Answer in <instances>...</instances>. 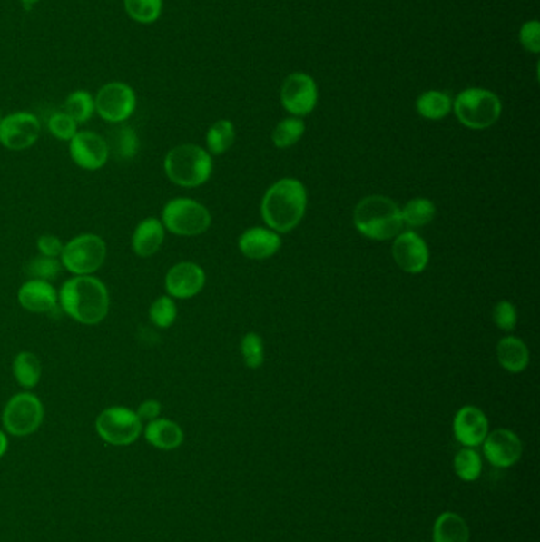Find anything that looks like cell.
I'll use <instances>...</instances> for the list:
<instances>
[{
    "label": "cell",
    "mask_w": 540,
    "mask_h": 542,
    "mask_svg": "<svg viewBox=\"0 0 540 542\" xmlns=\"http://www.w3.org/2000/svg\"><path fill=\"white\" fill-rule=\"evenodd\" d=\"M59 306L76 322L97 325L110 311V293L103 281L93 274L74 276L59 291Z\"/></svg>",
    "instance_id": "1"
},
{
    "label": "cell",
    "mask_w": 540,
    "mask_h": 542,
    "mask_svg": "<svg viewBox=\"0 0 540 542\" xmlns=\"http://www.w3.org/2000/svg\"><path fill=\"white\" fill-rule=\"evenodd\" d=\"M308 206L303 182L293 178L274 182L261 200V218L271 231L287 233L301 222Z\"/></svg>",
    "instance_id": "2"
},
{
    "label": "cell",
    "mask_w": 540,
    "mask_h": 542,
    "mask_svg": "<svg viewBox=\"0 0 540 542\" xmlns=\"http://www.w3.org/2000/svg\"><path fill=\"white\" fill-rule=\"evenodd\" d=\"M354 224L363 237L386 241L397 237L403 229L401 208L384 195H369L355 206Z\"/></svg>",
    "instance_id": "3"
},
{
    "label": "cell",
    "mask_w": 540,
    "mask_h": 542,
    "mask_svg": "<svg viewBox=\"0 0 540 542\" xmlns=\"http://www.w3.org/2000/svg\"><path fill=\"white\" fill-rule=\"evenodd\" d=\"M163 169L173 184L192 189L203 186L211 178L212 157L197 144H180L168 151Z\"/></svg>",
    "instance_id": "4"
},
{
    "label": "cell",
    "mask_w": 540,
    "mask_h": 542,
    "mask_svg": "<svg viewBox=\"0 0 540 542\" xmlns=\"http://www.w3.org/2000/svg\"><path fill=\"white\" fill-rule=\"evenodd\" d=\"M452 106L461 124L474 131H484L496 124L503 113V103L496 94L482 88L466 89L458 94Z\"/></svg>",
    "instance_id": "5"
},
{
    "label": "cell",
    "mask_w": 540,
    "mask_h": 542,
    "mask_svg": "<svg viewBox=\"0 0 540 542\" xmlns=\"http://www.w3.org/2000/svg\"><path fill=\"white\" fill-rule=\"evenodd\" d=\"M162 224L178 237H199L211 225V212L192 199H173L163 206Z\"/></svg>",
    "instance_id": "6"
},
{
    "label": "cell",
    "mask_w": 540,
    "mask_h": 542,
    "mask_svg": "<svg viewBox=\"0 0 540 542\" xmlns=\"http://www.w3.org/2000/svg\"><path fill=\"white\" fill-rule=\"evenodd\" d=\"M106 243L95 233H83L64 244L61 263L75 276L93 274L105 263Z\"/></svg>",
    "instance_id": "7"
},
{
    "label": "cell",
    "mask_w": 540,
    "mask_h": 542,
    "mask_svg": "<svg viewBox=\"0 0 540 542\" xmlns=\"http://www.w3.org/2000/svg\"><path fill=\"white\" fill-rule=\"evenodd\" d=\"M95 430L105 443L131 446L142 435L143 424L137 412L124 406H112L100 412L95 420Z\"/></svg>",
    "instance_id": "8"
},
{
    "label": "cell",
    "mask_w": 540,
    "mask_h": 542,
    "mask_svg": "<svg viewBox=\"0 0 540 542\" xmlns=\"http://www.w3.org/2000/svg\"><path fill=\"white\" fill-rule=\"evenodd\" d=\"M44 403L37 395L23 392L8 399L2 422L5 430L13 437H29L44 424Z\"/></svg>",
    "instance_id": "9"
},
{
    "label": "cell",
    "mask_w": 540,
    "mask_h": 542,
    "mask_svg": "<svg viewBox=\"0 0 540 542\" xmlns=\"http://www.w3.org/2000/svg\"><path fill=\"white\" fill-rule=\"evenodd\" d=\"M93 103L100 118L113 124H119V123H124L125 119L131 118L135 112L137 95L129 84L113 82L100 88L93 99Z\"/></svg>",
    "instance_id": "10"
},
{
    "label": "cell",
    "mask_w": 540,
    "mask_h": 542,
    "mask_svg": "<svg viewBox=\"0 0 540 542\" xmlns=\"http://www.w3.org/2000/svg\"><path fill=\"white\" fill-rule=\"evenodd\" d=\"M42 125L35 114L27 112L12 113L0 119V143L6 150L23 151L37 143Z\"/></svg>",
    "instance_id": "11"
},
{
    "label": "cell",
    "mask_w": 540,
    "mask_h": 542,
    "mask_svg": "<svg viewBox=\"0 0 540 542\" xmlns=\"http://www.w3.org/2000/svg\"><path fill=\"white\" fill-rule=\"evenodd\" d=\"M319 91L312 76L303 72H295L286 78L280 89V102L287 112L301 118L309 114L317 105Z\"/></svg>",
    "instance_id": "12"
},
{
    "label": "cell",
    "mask_w": 540,
    "mask_h": 542,
    "mask_svg": "<svg viewBox=\"0 0 540 542\" xmlns=\"http://www.w3.org/2000/svg\"><path fill=\"white\" fill-rule=\"evenodd\" d=\"M391 252L398 267L406 273H422L429 262L428 244L416 232H401L397 235Z\"/></svg>",
    "instance_id": "13"
},
{
    "label": "cell",
    "mask_w": 540,
    "mask_h": 542,
    "mask_svg": "<svg viewBox=\"0 0 540 542\" xmlns=\"http://www.w3.org/2000/svg\"><path fill=\"white\" fill-rule=\"evenodd\" d=\"M69 150L74 163L91 172L102 169L110 159L105 138L95 132H76L75 137L70 140Z\"/></svg>",
    "instance_id": "14"
},
{
    "label": "cell",
    "mask_w": 540,
    "mask_h": 542,
    "mask_svg": "<svg viewBox=\"0 0 540 542\" xmlns=\"http://www.w3.org/2000/svg\"><path fill=\"white\" fill-rule=\"evenodd\" d=\"M206 274L193 262H180L168 270L165 289L172 299H192L205 287Z\"/></svg>",
    "instance_id": "15"
},
{
    "label": "cell",
    "mask_w": 540,
    "mask_h": 542,
    "mask_svg": "<svg viewBox=\"0 0 540 542\" xmlns=\"http://www.w3.org/2000/svg\"><path fill=\"white\" fill-rule=\"evenodd\" d=\"M484 454L493 467L510 468L522 458L523 444L515 433L507 429H497L486 435Z\"/></svg>",
    "instance_id": "16"
},
{
    "label": "cell",
    "mask_w": 540,
    "mask_h": 542,
    "mask_svg": "<svg viewBox=\"0 0 540 542\" xmlns=\"http://www.w3.org/2000/svg\"><path fill=\"white\" fill-rule=\"evenodd\" d=\"M454 433L458 443L474 449L484 443L485 438L490 433V424L482 409L476 406H463L455 414Z\"/></svg>",
    "instance_id": "17"
},
{
    "label": "cell",
    "mask_w": 540,
    "mask_h": 542,
    "mask_svg": "<svg viewBox=\"0 0 540 542\" xmlns=\"http://www.w3.org/2000/svg\"><path fill=\"white\" fill-rule=\"evenodd\" d=\"M19 305L35 314H53L59 306V293L48 281H25L18 292Z\"/></svg>",
    "instance_id": "18"
},
{
    "label": "cell",
    "mask_w": 540,
    "mask_h": 542,
    "mask_svg": "<svg viewBox=\"0 0 540 542\" xmlns=\"http://www.w3.org/2000/svg\"><path fill=\"white\" fill-rule=\"evenodd\" d=\"M280 244H282V240L278 232L271 231V229H261V227L249 229L238 240L240 251L252 261L270 259L280 250Z\"/></svg>",
    "instance_id": "19"
},
{
    "label": "cell",
    "mask_w": 540,
    "mask_h": 542,
    "mask_svg": "<svg viewBox=\"0 0 540 542\" xmlns=\"http://www.w3.org/2000/svg\"><path fill=\"white\" fill-rule=\"evenodd\" d=\"M165 240V227L161 219L146 218L137 225L132 235V248L137 256L148 259L161 250Z\"/></svg>",
    "instance_id": "20"
},
{
    "label": "cell",
    "mask_w": 540,
    "mask_h": 542,
    "mask_svg": "<svg viewBox=\"0 0 540 542\" xmlns=\"http://www.w3.org/2000/svg\"><path fill=\"white\" fill-rule=\"evenodd\" d=\"M146 441L161 450L178 449L184 441L180 425L170 419H154L144 429Z\"/></svg>",
    "instance_id": "21"
},
{
    "label": "cell",
    "mask_w": 540,
    "mask_h": 542,
    "mask_svg": "<svg viewBox=\"0 0 540 542\" xmlns=\"http://www.w3.org/2000/svg\"><path fill=\"white\" fill-rule=\"evenodd\" d=\"M497 360L509 373H522L529 365V350L522 340L506 337L497 343Z\"/></svg>",
    "instance_id": "22"
},
{
    "label": "cell",
    "mask_w": 540,
    "mask_h": 542,
    "mask_svg": "<svg viewBox=\"0 0 540 542\" xmlns=\"http://www.w3.org/2000/svg\"><path fill=\"white\" fill-rule=\"evenodd\" d=\"M471 533L465 518L457 512H442L433 527V542H469Z\"/></svg>",
    "instance_id": "23"
},
{
    "label": "cell",
    "mask_w": 540,
    "mask_h": 542,
    "mask_svg": "<svg viewBox=\"0 0 540 542\" xmlns=\"http://www.w3.org/2000/svg\"><path fill=\"white\" fill-rule=\"evenodd\" d=\"M105 140L110 156L123 161V163L132 161L133 157L137 156L138 150H140L137 132L129 125H121L118 129L110 132V135Z\"/></svg>",
    "instance_id": "24"
},
{
    "label": "cell",
    "mask_w": 540,
    "mask_h": 542,
    "mask_svg": "<svg viewBox=\"0 0 540 542\" xmlns=\"http://www.w3.org/2000/svg\"><path fill=\"white\" fill-rule=\"evenodd\" d=\"M452 99L442 91H427L417 99V112L422 118L439 121L452 112Z\"/></svg>",
    "instance_id": "25"
},
{
    "label": "cell",
    "mask_w": 540,
    "mask_h": 542,
    "mask_svg": "<svg viewBox=\"0 0 540 542\" xmlns=\"http://www.w3.org/2000/svg\"><path fill=\"white\" fill-rule=\"evenodd\" d=\"M13 376L25 389H34L42 378V363L32 352H19L13 360Z\"/></svg>",
    "instance_id": "26"
},
{
    "label": "cell",
    "mask_w": 540,
    "mask_h": 542,
    "mask_svg": "<svg viewBox=\"0 0 540 542\" xmlns=\"http://www.w3.org/2000/svg\"><path fill=\"white\" fill-rule=\"evenodd\" d=\"M233 142H235V127L229 119H221L218 123H214L206 133L208 150L214 156L224 154L225 151L231 150Z\"/></svg>",
    "instance_id": "27"
},
{
    "label": "cell",
    "mask_w": 540,
    "mask_h": 542,
    "mask_svg": "<svg viewBox=\"0 0 540 542\" xmlns=\"http://www.w3.org/2000/svg\"><path fill=\"white\" fill-rule=\"evenodd\" d=\"M404 224L409 227H423L429 224L436 216V206L428 199H414L407 202L401 210Z\"/></svg>",
    "instance_id": "28"
},
{
    "label": "cell",
    "mask_w": 540,
    "mask_h": 542,
    "mask_svg": "<svg viewBox=\"0 0 540 542\" xmlns=\"http://www.w3.org/2000/svg\"><path fill=\"white\" fill-rule=\"evenodd\" d=\"M305 131L306 125L303 119L297 118V116L284 119L274 127L273 135H271L274 146H278L280 150L290 148L293 144L299 143V138L303 137Z\"/></svg>",
    "instance_id": "29"
},
{
    "label": "cell",
    "mask_w": 540,
    "mask_h": 542,
    "mask_svg": "<svg viewBox=\"0 0 540 542\" xmlns=\"http://www.w3.org/2000/svg\"><path fill=\"white\" fill-rule=\"evenodd\" d=\"M455 473L465 482H474L482 474V458L477 450L472 448H465L458 454L455 455Z\"/></svg>",
    "instance_id": "30"
},
{
    "label": "cell",
    "mask_w": 540,
    "mask_h": 542,
    "mask_svg": "<svg viewBox=\"0 0 540 542\" xmlns=\"http://www.w3.org/2000/svg\"><path fill=\"white\" fill-rule=\"evenodd\" d=\"M127 15L140 25H151L161 18L163 0H124Z\"/></svg>",
    "instance_id": "31"
},
{
    "label": "cell",
    "mask_w": 540,
    "mask_h": 542,
    "mask_svg": "<svg viewBox=\"0 0 540 542\" xmlns=\"http://www.w3.org/2000/svg\"><path fill=\"white\" fill-rule=\"evenodd\" d=\"M93 112H95L93 97L87 91H83V89L75 91V93L70 94L65 100V113L69 114L70 118L75 119L76 124L87 123L89 119L93 118Z\"/></svg>",
    "instance_id": "32"
},
{
    "label": "cell",
    "mask_w": 540,
    "mask_h": 542,
    "mask_svg": "<svg viewBox=\"0 0 540 542\" xmlns=\"http://www.w3.org/2000/svg\"><path fill=\"white\" fill-rule=\"evenodd\" d=\"M178 318V308L174 300L170 295H163L159 299L154 300V303L150 308L151 322L159 327V329H168L174 324V320Z\"/></svg>",
    "instance_id": "33"
},
{
    "label": "cell",
    "mask_w": 540,
    "mask_h": 542,
    "mask_svg": "<svg viewBox=\"0 0 540 542\" xmlns=\"http://www.w3.org/2000/svg\"><path fill=\"white\" fill-rule=\"evenodd\" d=\"M63 269V263L54 257L38 256L34 257L31 262L27 263L25 273L29 274L31 280L48 281L51 282L56 280Z\"/></svg>",
    "instance_id": "34"
},
{
    "label": "cell",
    "mask_w": 540,
    "mask_h": 542,
    "mask_svg": "<svg viewBox=\"0 0 540 542\" xmlns=\"http://www.w3.org/2000/svg\"><path fill=\"white\" fill-rule=\"evenodd\" d=\"M241 354L246 367L259 368L263 365L265 350H263V341L257 333H248L246 337L242 338Z\"/></svg>",
    "instance_id": "35"
},
{
    "label": "cell",
    "mask_w": 540,
    "mask_h": 542,
    "mask_svg": "<svg viewBox=\"0 0 540 542\" xmlns=\"http://www.w3.org/2000/svg\"><path fill=\"white\" fill-rule=\"evenodd\" d=\"M48 129L57 140L70 142L78 132V124H76L75 119L70 118L67 113L57 112L48 121Z\"/></svg>",
    "instance_id": "36"
},
{
    "label": "cell",
    "mask_w": 540,
    "mask_h": 542,
    "mask_svg": "<svg viewBox=\"0 0 540 542\" xmlns=\"http://www.w3.org/2000/svg\"><path fill=\"white\" fill-rule=\"evenodd\" d=\"M516 310L515 306L512 305L510 301H499L495 310H493V320L496 324L497 329L504 331H512L516 325Z\"/></svg>",
    "instance_id": "37"
},
{
    "label": "cell",
    "mask_w": 540,
    "mask_h": 542,
    "mask_svg": "<svg viewBox=\"0 0 540 542\" xmlns=\"http://www.w3.org/2000/svg\"><path fill=\"white\" fill-rule=\"evenodd\" d=\"M520 42L526 51L539 53L540 51V25L539 21H528L525 23L520 31Z\"/></svg>",
    "instance_id": "38"
},
{
    "label": "cell",
    "mask_w": 540,
    "mask_h": 542,
    "mask_svg": "<svg viewBox=\"0 0 540 542\" xmlns=\"http://www.w3.org/2000/svg\"><path fill=\"white\" fill-rule=\"evenodd\" d=\"M37 248L40 256L44 257H54L59 259L64 251V243L56 237V235H50V233H44L42 237L37 240Z\"/></svg>",
    "instance_id": "39"
},
{
    "label": "cell",
    "mask_w": 540,
    "mask_h": 542,
    "mask_svg": "<svg viewBox=\"0 0 540 542\" xmlns=\"http://www.w3.org/2000/svg\"><path fill=\"white\" fill-rule=\"evenodd\" d=\"M138 418L142 419V422L143 420H154V419H159L162 412V405L157 401V399H146L143 401L142 405L138 406L137 411Z\"/></svg>",
    "instance_id": "40"
},
{
    "label": "cell",
    "mask_w": 540,
    "mask_h": 542,
    "mask_svg": "<svg viewBox=\"0 0 540 542\" xmlns=\"http://www.w3.org/2000/svg\"><path fill=\"white\" fill-rule=\"evenodd\" d=\"M6 449H8V439L5 433L0 430V458L5 455Z\"/></svg>",
    "instance_id": "41"
},
{
    "label": "cell",
    "mask_w": 540,
    "mask_h": 542,
    "mask_svg": "<svg viewBox=\"0 0 540 542\" xmlns=\"http://www.w3.org/2000/svg\"><path fill=\"white\" fill-rule=\"evenodd\" d=\"M21 2L25 4V8H31L34 4H37V2H40V0H21Z\"/></svg>",
    "instance_id": "42"
},
{
    "label": "cell",
    "mask_w": 540,
    "mask_h": 542,
    "mask_svg": "<svg viewBox=\"0 0 540 542\" xmlns=\"http://www.w3.org/2000/svg\"><path fill=\"white\" fill-rule=\"evenodd\" d=\"M0 119H2V113H0Z\"/></svg>",
    "instance_id": "43"
}]
</instances>
